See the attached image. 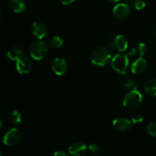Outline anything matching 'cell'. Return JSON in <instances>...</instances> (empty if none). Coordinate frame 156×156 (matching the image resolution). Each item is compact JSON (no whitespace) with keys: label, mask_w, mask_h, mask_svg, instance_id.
<instances>
[{"label":"cell","mask_w":156,"mask_h":156,"mask_svg":"<svg viewBox=\"0 0 156 156\" xmlns=\"http://www.w3.org/2000/svg\"><path fill=\"white\" fill-rule=\"evenodd\" d=\"M111 52L107 47H99L95 49L91 55V61L97 66H105L111 59Z\"/></svg>","instance_id":"6da1fadb"},{"label":"cell","mask_w":156,"mask_h":156,"mask_svg":"<svg viewBox=\"0 0 156 156\" xmlns=\"http://www.w3.org/2000/svg\"><path fill=\"white\" fill-rule=\"evenodd\" d=\"M111 67L119 74H126L129 67V59L127 55L118 53L111 59Z\"/></svg>","instance_id":"7a4b0ae2"},{"label":"cell","mask_w":156,"mask_h":156,"mask_svg":"<svg viewBox=\"0 0 156 156\" xmlns=\"http://www.w3.org/2000/svg\"><path fill=\"white\" fill-rule=\"evenodd\" d=\"M143 101V95L136 89L130 90L123 99V105L128 109H134L140 105Z\"/></svg>","instance_id":"3957f363"},{"label":"cell","mask_w":156,"mask_h":156,"mask_svg":"<svg viewBox=\"0 0 156 156\" xmlns=\"http://www.w3.org/2000/svg\"><path fill=\"white\" fill-rule=\"evenodd\" d=\"M47 50H48L47 44L44 41H35L30 47V56L35 60H41L46 56Z\"/></svg>","instance_id":"277c9868"},{"label":"cell","mask_w":156,"mask_h":156,"mask_svg":"<svg viewBox=\"0 0 156 156\" xmlns=\"http://www.w3.org/2000/svg\"><path fill=\"white\" fill-rule=\"evenodd\" d=\"M21 140V134L15 128L10 129L5 133L3 137V143L8 146H13L18 144Z\"/></svg>","instance_id":"5b68a950"},{"label":"cell","mask_w":156,"mask_h":156,"mask_svg":"<svg viewBox=\"0 0 156 156\" xmlns=\"http://www.w3.org/2000/svg\"><path fill=\"white\" fill-rule=\"evenodd\" d=\"M32 67V61L28 56L22 55L16 60V69L20 74H27Z\"/></svg>","instance_id":"8992f818"},{"label":"cell","mask_w":156,"mask_h":156,"mask_svg":"<svg viewBox=\"0 0 156 156\" xmlns=\"http://www.w3.org/2000/svg\"><path fill=\"white\" fill-rule=\"evenodd\" d=\"M130 15V9L126 3H119L113 9V15L118 20L126 19Z\"/></svg>","instance_id":"52a82bcc"},{"label":"cell","mask_w":156,"mask_h":156,"mask_svg":"<svg viewBox=\"0 0 156 156\" xmlns=\"http://www.w3.org/2000/svg\"><path fill=\"white\" fill-rule=\"evenodd\" d=\"M52 70L57 76H62L67 69V63L63 58L56 57L53 60L51 64Z\"/></svg>","instance_id":"ba28073f"},{"label":"cell","mask_w":156,"mask_h":156,"mask_svg":"<svg viewBox=\"0 0 156 156\" xmlns=\"http://www.w3.org/2000/svg\"><path fill=\"white\" fill-rule=\"evenodd\" d=\"M132 126V121L125 117H118L113 121V126L116 130L124 133L129 130Z\"/></svg>","instance_id":"9c48e42d"},{"label":"cell","mask_w":156,"mask_h":156,"mask_svg":"<svg viewBox=\"0 0 156 156\" xmlns=\"http://www.w3.org/2000/svg\"><path fill=\"white\" fill-rule=\"evenodd\" d=\"M87 151V146L82 142H76L70 145L68 149L69 153L73 156H83Z\"/></svg>","instance_id":"30bf717a"},{"label":"cell","mask_w":156,"mask_h":156,"mask_svg":"<svg viewBox=\"0 0 156 156\" xmlns=\"http://www.w3.org/2000/svg\"><path fill=\"white\" fill-rule=\"evenodd\" d=\"M31 31L38 39H43L47 34V28L45 24L40 21L34 22L31 25Z\"/></svg>","instance_id":"8fae6325"},{"label":"cell","mask_w":156,"mask_h":156,"mask_svg":"<svg viewBox=\"0 0 156 156\" xmlns=\"http://www.w3.org/2000/svg\"><path fill=\"white\" fill-rule=\"evenodd\" d=\"M147 68V62L143 57H140L133 62L131 66V71L133 74L140 75L144 73Z\"/></svg>","instance_id":"7c38bea8"},{"label":"cell","mask_w":156,"mask_h":156,"mask_svg":"<svg viewBox=\"0 0 156 156\" xmlns=\"http://www.w3.org/2000/svg\"><path fill=\"white\" fill-rule=\"evenodd\" d=\"M24 53V50L19 46H13L6 53V56L10 60H15L21 57Z\"/></svg>","instance_id":"4fadbf2b"},{"label":"cell","mask_w":156,"mask_h":156,"mask_svg":"<svg viewBox=\"0 0 156 156\" xmlns=\"http://www.w3.org/2000/svg\"><path fill=\"white\" fill-rule=\"evenodd\" d=\"M116 50L119 52H125L128 48V41L123 35L119 34L115 37Z\"/></svg>","instance_id":"5bb4252c"},{"label":"cell","mask_w":156,"mask_h":156,"mask_svg":"<svg viewBox=\"0 0 156 156\" xmlns=\"http://www.w3.org/2000/svg\"><path fill=\"white\" fill-rule=\"evenodd\" d=\"M9 7L16 13H21L25 10L26 4L24 0H9Z\"/></svg>","instance_id":"9a60e30c"},{"label":"cell","mask_w":156,"mask_h":156,"mask_svg":"<svg viewBox=\"0 0 156 156\" xmlns=\"http://www.w3.org/2000/svg\"><path fill=\"white\" fill-rule=\"evenodd\" d=\"M144 91L148 95L156 96V79H151L146 81L144 84Z\"/></svg>","instance_id":"2e32d148"},{"label":"cell","mask_w":156,"mask_h":156,"mask_svg":"<svg viewBox=\"0 0 156 156\" xmlns=\"http://www.w3.org/2000/svg\"><path fill=\"white\" fill-rule=\"evenodd\" d=\"M49 44L51 47L56 49L60 48L61 47L63 44V40L61 37L57 36H54L53 37H51L50 39V41H49Z\"/></svg>","instance_id":"e0dca14e"},{"label":"cell","mask_w":156,"mask_h":156,"mask_svg":"<svg viewBox=\"0 0 156 156\" xmlns=\"http://www.w3.org/2000/svg\"><path fill=\"white\" fill-rule=\"evenodd\" d=\"M9 120H10L11 123H13V124H20L21 122V115L19 111H16V110L12 111L10 114V116H9Z\"/></svg>","instance_id":"ac0fdd59"},{"label":"cell","mask_w":156,"mask_h":156,"mask_svg":"<svg viewBox=\"0 0 156 156\" xmlns=\"http://www.w3.org/2000/svg\"><path fill=\"white\" fill-rule=\"evenodd\" d=\"M123 83L125 87L129 88L130 90H134L137 88L136 82L134 80H133V79H129V78H126V79H123Z\"/></svg>","instance_id":"d6986e66"},{"label":"cell","mask_w":156,"mask_h":156,"mask_svg":"<svg viewBox=\"0 0 156 156\" xmlns=\"http://www.w3.org/2000/svg\"><path fill=\"white\" fill-rule=\"evenodd\" d=\"M88 149H89L90 152L92 153L94 155H99L101 154L102 150L101 148L100 147V146L98 144H91L88 146Z\"/></svg>","instance_id":"ffe728a7"},{"label":"cell","mask_w":156,"mask_h":156,"mask_svg":"<svg viewBox=\"0 0 156 156\" xmlns=\"http://www.w3.org/2000/svg\"><path fill=\"white\" fill-rule=\"evenodd\" d=\"M146 6V2L143 0H133L132 2V7L136 10H142Z\"/></svg>","instance_id":"44dd1931"},{"label":"cell","mask_w":156,"mask_h":156,"mask_svg":"<svg viewBox=\"0 0 156 156\" xmlns=\"http://www.w3.org/2000/svg\"><path fill=\"white\" fill-rule=\"evenodd\" d=\"M148 134L152 137H156V123H150L146 127Z\"/></svg>","instance_id":"7402d4cb"},{"label":"cell","mask_w":156,"mask_h":156,"mask_svg":"<svg viewBox=\"0 0 156 156\" xmlns=\"http://www.w3.org/2000/svg\"><path fill=\"white\" fill-rule=\"evenodd\" d=\"M138 53L140 55V57H143L144 55L146 54L148 51V48H147V46L144 44V43H140V44L138 45Z\"/></svg>","instance_id":"603a6c76"},{"label":"cell","mask_w":156,"mask_h":156,"mask_svg":"<svg viewBox=\"0 0 156 156\" xmlns=\"http://www.w3.org/2000/svg\"><path fill=\"white\" fill-rule=\"evenodd\" d=\"M143 121V117L140 115H136L132 118V123L133 124H139Z\"/></svg>","instance_id":"cb8c5ba5"},{"label":"cell","mask_w":156,"mask_h":156,"mask_svg":"<svg viewBox=\"0 0 156 156\" xmlns=\"http://www.w3.org/2000/svg\"><path fill=\"white\" fill-rule=\"evenodd\" d=\"M53 156H69L63 151H56V152H54L53 154Z\"/></svg>","instance_id":"d4e9b609"},{"label":"cell","mask_w":156,"mask_h":156,"mask_svg":"<svg viewBox=\"0 0 156 156\" xmlns=\"http://www.w3.org/2000/svg\"><path fill=\"white\" fill-rule=\"evenodd\" d=\"M138 53V50L136 48H132L127 53V56H134L136 55V53Z\"/></svg>","instance_id":"484cf974"},{"label":"cell","mask_w":156,"mask_h":156,"mask_svg":"<svg viewBox=\"0 0 156 156\" xmlns=\"http://www.w3.org/2000/svg\"><path fill=\"white\" fill-rule=\"evenodd\" d=\"M59 2H60L62 5H69L71 4V3L74 2L75 0H59Z\"/></svg>","instance_id":"4316f807"},{"label":"cell","mask_w":156,"mask_h":156,"mask_svg":"<svg viewBox=\"0 0 156 156\" xmlns=\"http://www.w3.org/2000/svg\"><path fill=\"white\" fill-rule=\"evenodd\" d=\"M108 1L111 2H112V3H117L120 2V0H108Z\"/></svg>","instance_id":"83f0119b"},{"label":"cell","mask_w":156,"mask_h":156,"mask_svg":"<svg viewBox=\"0 0 156 156\" xmlns=\"http://www.w3.org/2000/svg\"><path fill=\"white\" fill-rule=\"evenodd\" d=\"M129 1H130V0H123V2H124V3H126H126L129 2Z\"/></svg>","instance_id":"f1b7e54d"},{"label":"cell","mask_w":156,"mask_h":156,"mask_svg":"<svg viewBox=\"0 0 156 156\" xmlns=\"http://www.w3.org/2000/svg\"><path fill=\"white\" fill-rule=\"evenodd\" d=\"M155 41H156V30H155Z\"/></svg>","instance_id":"f546056e"}]
</instances>
